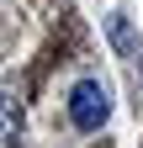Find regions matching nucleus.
Returning <instances> with one entry per match:
<instances>
[{
    "instance_id": "f257e3e1",
    "label": "nucleus",
    "mask_w": 143,
    "mask_h": 148,
    "mask_svg": "<svg viewBox=\"0 0 143 148\" xmlns=\"http://www.w3.org/2000/svg\"><path fill=\"white\" fill-rule=\"evenodd\" d=\"M106 116H111V90L101 79H80L69 90V122H74V132H101Z\"/></svg>"
},
{
    "instance_id": "f03ea898",
    "label": "nucleus",
    "mask_w": 143,
    "mask_h": 148,
    "mask_svg": "<svg viewBox=\"0 0 143 148\" xmlns=\"http://www.w3.org/2000/svg\"><path fill=\"white\" fill-rule=\"evenodd\" d=\"M16 127H21L16 106H11V101H0V148H11V143H16Z\"/></svg>"
}]
</instances>
